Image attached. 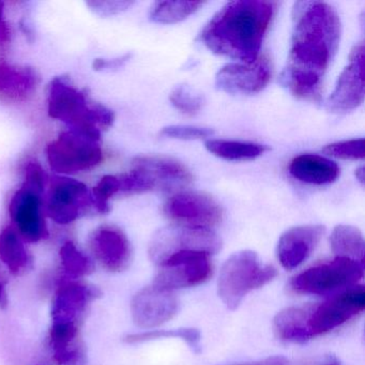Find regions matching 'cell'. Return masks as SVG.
Segmentation results:
<instances>
[{
  "label": "cell",
  "instance_id": "17",
  "mask_svg": "<svg viewBox=\"0 0 365 365\" xmlns=\"http://www.w3.org/2000/svg\"><path fill=\"white\" fill-rule=\"evenodd\" d=\"M272 71L267 57L258 59L253 65L228 63L215 76V85L220 91L230 95H255L266 88Z\"/></svg>",
  "mask_w": 365,
  "mask_h": 365
},
{
  "label": "cell",
  "instance_id": "6",
  "mask_svg": "<svg viewBox=\"0 0 365 365\" xmlns=\"http://www.w3.org/2000/svg\"><path fill=\"white\" fill-rule=\"evenodd\" d=\"M46 153L51 168L63 175L91 170L103 159L100 140L74 129L63 132L50 143Z\"/></svg>",
  "mask_w": 365,
  "mask_h": 365
},
{
  "label": "cell",
  "instance_id": "35",
  "mask_svg": "<svg viewBox=\"0 0 365 365\" xmlns=\"http://www.w3.org/2000/svg\"><path fill=\"white\" fill-rule=\"evenodd\" d=\"M132 5H133L132 1H88L87 3L91 11L102 18L116 16L121 12L127 11Z\"/></svg>",
  "mask_w": 365,
  "mask_h": 365
},
{
  "label": "cell",
  "instance_id": "14",
  "mask_svg": "<svg viewBox=\"0 0 365 365\" xmlns=\"http://www.w3.org/2000/svg\"><path fill=\"white\" fill-rule=\"evenodd\" d=\"M349 66L339 76L334 91L327 100V108L335 114H346L364 101V46L356 44L349 57Z\"/></svg>",
  "mask_w": 365,
  "mask_h": 365
},
{
  "label": "cell",
  "instance_id": "8",
  "mask_svg": "<svg viewBox=\"0 0 365 365\" xmlns=\"http://www.w3.org/2000/svg\"><path fill=\"white\" fill-rule=\"evenodd\" d=\"M364 307L365 290L362 285L352 286L324 303L311 305L307 327L312 339L343 326L362 313Z\"/></svg>",
  "mask_w": 365,
  "mask_h": 365
},
{
  "label": "cell",
  "instance_id": "16",
  "mask_svg": "<svg viewBox=\"0 0 365 365\" xmlns=\"http://www.w3.org/2000/svg\"><path fill=\"white\" fill-rule=\"evenodd\" d=\"M9 213L14 230L25 242H40L50 235L42 211V194L22 185L10 200Z\"/></svg>",
  "mask_w": 365,
  "mask_h": 365
},
{
  "label": "cell",
  "instance_id": "3",
  "mask_svg": "<svg viewBox=\"0 0 365 365\" xmlns=\"http://www.w3.org/2000/svg\"><path fill=\"white\" fill-rule=\"evenodd\" d=\"M48 115L63 121L69 129L84 132L101 140V132L110 129L115 121L112 110L102 104H89L86 95L65 76H57L48 88Z\"/></svg>",
  "mask_w": 365,
  "mask_h": 365
},
{
  "label": "cell",
  "instance_id": "9",
  "mask_svg": "<svg viewBox=\"0 0 365 365\" xmlns=\"http://www.w3.org/2000/svg\"><path fill=\"white\" fill-rule=\"evenodd\" d=\"M158 267L153 285L170 292L204 284L213 272L210 255L202 252L175 254Z\"/></svg>",
  "mask_w": 365,
  "mask_h": 365
},
{
  "label": "cell",
  "instance_id": "4",
  "mask_svg": "<svg viewBox=\"0 0 365 365\" xmlns=\"http://www.w3.org/2000/svg\"><path fill=\"white\" fill-rule=\"evenodd\" d=\"M277 275V269L262 264L255 252H236L222 266L217 294L227 309H236L249 292L270 283Z\"/></svg>",
  "mask_w": 365,
  "mask_h": 365
},
{
  "label": "cell",
  "instance_id": "40",
  "mask_svg": "<svg viewBox=\"0 0 365 365\" xmlns=\"http://www.w3.org/2000/svg\"><path fill=\"white\" fill-rule=\"evenodd\" d=\"M356 178L361 185L364 183V168L363 166H360V168H356Z\"/></svg>",
  "mask_w": 365,
  "mask_h": 365
},
{
  "label": "cell",
  "instance_id": "23",
  "mask_svg": "<svg viewBox=\"0 0 365 365\" xmlns=\"http://www.w3.org/2000/svg\"><path fill=\"white\" fill-rule=\"evenodd\" d=\"M311 305L282 309L273 319L275 336L286 343L304 344L312 339L307 320Z\"/></svg>",
  "mask_w": 365,
  "mask_h": 365
},
{
  "label": "cell",
  "instance_id": "33",
  "mask_svg": "<svg viewBox=\"0 0 365 365\" xmlns=\"http://www.w3.org/2000/svg\"><path fill=\"white\" fill-rule=\"evenodd\" d=\"M215 130L209 128L193 127V125H168L162 129L160 135L174 140H196L210 138Z\"/></svg>",
  "mask_w": 365,
  "mask_h": 365
},
{
  "label": "cell",
  "instance_id": "30",
  "mask_svg": "<svg viewBox=\"0 0 365 365\" xmlns=\"http://www.w3.org/2000/svg\"><path fill=\"white\" fill-rule=\"evenodd\" d=\"M170 101L177 110L187 115L197 114L205 106L204 96L185 84L178 85L173 89Z\"/></svg>",
  "mask_w": 365,
  "mask_h": 365
},
{
  "label": "cell",
  "instance_id": "1",
  "mask_svg": "<svg viewBox=\"0 0 365 365\" xmlns=\"http://www.w3.org/2000/svg\"><path fill=\"white\" fill-rule=\"evenodd\" d=\"M294 31L281 83L292 95L319 101L322 81L339 50L341 19L332 6L319 1L294 4Z\"/></svg>",
  "mask_w": 365,
  "mask_h": 365
},
{
  "label": "cell",
  "instance_id": "5",
  "mask_svg": "<svg viewBox=\"0 0 365 365\" xmlns=\"http://www.w3.org/2000/svg\"><path fill=\"white\" fill-rule=\"evenodd\" d=\"M363 271V262L336 257L299 273L290 281L289 287L296 294L328 296L358 285Z\"/></svg>",
  "mask_w": 365,
  "mask_h": 365
},
{
  "label": "cell",
  "instance_id": "11",
  "mask_svg": "<svg viewBox=\"0 0 365 365\" xmlns=\"http://www.w3.org/2000/svg\"><path fill=\"white\" fill-rule=\"evenodd\" d=\"M93 208V195L85 183L68 177H54L48 191L46 213L61 225L80 219Z\"/></svg>",
  "mask_w": 365,
  "mask_h": 365
},
{
  "label": "cell",
  "instance_id": "29",
  "mask_svg": "<svg viewBox=\"0 0 365 365\" xmlns=\"http://www.w3.org/2000/svg\"><path fill=\"white\" fill-rule=\"evenodd\" d=\"M161 339H179L185 341L196 354L200 351L202 334L197 329L179 328L173 330H149L144 332L132 333L125 336L128 344H140L146 341H157Z\"/></svg>",
  "mask_w": 365,
  "mask_h": 365
},
{
  "label": "cell",
  "instance_id": "36",
  "mask_svg": "<svg viewBox=\"0 0 365 365\" xmlns=\"http://www.w3.org/2000/svg\"><path fill=\"white\" fill-rule=\"evenodd\" d=\"M131 58L132 54H130V53L123 55V56L116 57V58H97L93 61V69L98 72L117 71V70L125 67Z\"/></svg>",
  "mask_w": 365,
  "mask_h": 365
},
{
  "label": "cell",
  "instance_id": "10",
  "mask_svg": "<svg viewBox=\"0 0 365 365\" xmlns=\"http://www.w3.org/2000/svg\"><path fill=\"white\" fill-rule=\"evenodd\" d=\"M163 210L170 221L187 227L211 230L223 219L219 202L200 192H180L166 202Z\"/></svg>",
  "mask_w": 365,
  "mask_h": 365
},
{
  "label": "cell",
  "instance_id": "34",
  "mask_svg": "<svg viewBox=\"0 0 365 365\" xmlns=\"http://www.w3.org/2000/svg\"><path fill=\"white\" fill-rule=\"evenodd\" d=\"M48 182V175L38 162H29L25 166V179L23 185L43 195Z\"/></svg>",
  "mask_w": 365,
  "mask_h": 365
},
{
  "label": "cell",
  "instance_id": "21",
  "mask_svg": "<svg viewBox=\"0 0 365 365\" xmlns=\"http://www.w3.org/2000/svg\"><path fill=\"white\" fill-rule=\"evenodd\" d=\"M39 78L31 68L18 67L0 61V100L22 102L33 96Z\"/></svg>",
  "mask_w": 365,
  "mask_h": 365
},
{
  "label": "cell",
  "instance_id": "26",
  "mask_svg": "<svg viewBox=\"0 0 365 365\" xmlns=\"http://www.w3.org/2000/svg\"><path fill=\"white\" fill-rule=\"evenodd\" d=\"M205 146L215 157L228 161H251L270 150L266 145L226 140H209Z\"/></svg>",
  "mask_w": 365,
  "mask_h": 365
},
{
  "label": "cell",
  "instance_id": "32",
  "mask_svg": "<svg viewBox=\"0 0 365 365\" xmlns=\"http://www.w3.org/2000/svg\"><path fill=\"white\" fill-rule=\"evenodd\" d=\"M322 153L337 159L363 160L364 159V138L332 143L324 146Z\"/></svg>",
  "mask_w": 365,
  "mask_h": 365
},
{
  "label": "cell",
  "instance_id": "12",
  "mask_svg": "<svg viewBox=\"0 0 365 365\" xmlns=\"http://www.w3.org/2000/svg\"><path fill=\"white\" fill-rule=\"evenodd\" d=\"M100 297L99 288L84 279H61L53 294L51 322L81 326L89 307Z\"/></svg>",
  "mask_w": 365,
  "mask_h": 365
},
{
  "label": "cell",
  "instance_id": "39",
  "mask_svg": "<svg viewBox=\"0 0 365 365\" xmlns=\"http://www.w3.org/2000/svg\"><path fill=\"white\" fill-rule=\"evenodd\" d=\"M8 305V292L7 288H6V283L4 281L3 277L0 275V309Z\"/></svg>",
  "mask_w": 365,
  "mask_h": 365
},
{
  "label": "cell",
  "instance_id": "2",
  "mask_svg": "<svg viewBox=\"0 0 365 365\" xmlns=\"http://www.w3.org/2000/svg\"><path fill=\"white\" fill-rule=\"evenodd\" d=\"M277 7L274 1H230L204 27L200 41L215 54L253 65L258 61Z\"/></svg>",
  "mask_w": 365,
  "mask_h": 365
},
{
  "label": "cell",
  "instance_id": "24",
  "mask_svg": "<svg viewBox=\"0 0 365 365\" xmlns=\"http://www.w3.org/2000/svg\"><path fill=\"white\" fill-rule=\"evenodd\" d=\"M0 262L14 277L25 274L33 267V256L12 226L0 232Z\"/></svg>",
  "mask_w": 365,
  "mask_h": 365
},
{
  "label": "cell",
  "instance_id": "15",
  "mask_svg": "<svg viewBox=\"0 0 365 365\" xmlns=\"http://www.w3.org/2000/svg\"><path fill=\"white\" fill-rule=\"evenodd\" d=\"M179 309L174 292L150 285L138 290L131 301L134 324L142 329H153L172 319Z\"/></svg>",
  "mask_w": 365,
  "mask_h": 365
},
{
  "label": "cell",
  "instance_id": "25",
  "mask_svg": "<svg viewBox=\"0 0 365 365\" xmlns=\"http://www.w3.org/2000/svg\"><path fill=\"white\" fill-rule=\"evenodd\" d=\"M330 243L337 257L350 258L364 264V238L359 228L337 225L331 234Z\"/></svg>",
  "mask_w": 365,
  "mask_h": 365
},
{
  "label": "cell",
  "instance_id": "13",
  "mask_svg": "<svg viewBox=\"0 0 365 365\" xmlns=\"http://www.w3.org/2000/svg\"><path fill=\"white\" fill-rule=\"evenodd\" d=\"M88 247L93 262L108 272H123L131 264V243L127 235L117 226L102 225L96 228L89 236Z\"/></svg>",
  "mask_w": 365,
  "mask_h": 365
},
{
  "label": "cell",
  "instance_id": "27",
  "mask_svg": "<svg viewBox=\"0 0 365 365\" xmlns=\"http://www.w3.org/2000/svg\"><path fill=\"white\" fill-rule=\"evenodd\" d=\"M59 260L65 279H84L95 271V262L76 243L66 241L59 249Z\"/></svg>",
  "mask_w": 365,
  "mask_h": 365
},
{
  "label": "cell",
  "instance_id": "28",
  "mask_svg": "<svg viewBox=\"0 0 365 365\" xmlns=\"http://www.w3.org/2000/svg\"><path fill=\"white\" fill-rule=\"evenodd\" d=\"M204 3L200 1H158L150 10V21L157 24H176L195 14Z\"/></svg>",
  "mask_w": 365,
  "mask_h": 365
},
{
  "label": "cell",
  "instance_id": "31",
  "mask_svg": "<svg viewBox=\"0 0 365 365\" xmlns=\"http://www.w3.org/2000/svg\"><path fill=\"white\" fill-rule=\"evenodd\" d=\"M120 182L119 177L115 175H106L91 191L93 195V208L102 215L110 212V200L114 196L119 195Z\"/></svg>",
  "mask_w": 365,
  "mask_h": 365
},
{
  "label": "cell",
  "instance_id": "7",
  "mask_svg": "<svg viewBox=\"0 0 365 365\" xmlns=\"http://www.w3.org/2000/svg\"><path fill=\"white\" fill-rule=\"evenodd\" d=\"M221 249V238L211 230L173 225L161 228L153 235L148 253L151 262L160 266L175 254L202 252L211 256Z\"/></svg>",
  "mask_w": 365,
  "mask_h": 365
},
{
  "label": "cell",
  "instance_id": "18",
  "mask_svg": "<svg viewBox=\"0 0 365 365\" xmlns=\"http://www.w3.org/2000/svg\"><path fill=\"white\" fill-rule=\"evenodd\" d=\"M133 168L145 175L153 190L160 191L174 192L185 189L193 181V175L187 166L170 157H138L133 161Z\"/></svg>",
  "mask_w": 365,
  "mask_h": 365
},
{
  "label": "cell",
  "instance_id": "38",
  "mask_svg": "<svg viewBox=\"0 0 365 365\" xmlns=\"http://www.w3.org/2000/svg\"><path fill=\"white\" fill-rule=\"evenodd\" d=\"M234 365H289V361L284 356H269L264 360L256 361V362L240 363Z\"/></svg>",
  "mask_w": 365,
  "mask_h": 365
},
{
  "label": "cell",
  "instance_id": "37",
  "mask_svg": "<svg viewBox=\"0 0 365 365\" xmlns=\"http://www.w3.org/2000/svg\"><path fill=\"white\" fill-rule=\"evenodd\" d=\"M11 39V31L5 19V4L0 1V48L8 46Z\"/></svg>",
  "mask_w": 365,
  "mask_h": 365
},
{
  "label": "cell",
  "instance_id": "20",
  "mask_svg": "<svg viewBox=\"0 0 365 365\" xmlns=\"http://www.w3.org/2000/svg\"><path fill=\"white\" fill-rule=\"evenodd\" d=\"M48 347L56 365H87V352L80 324L51 322Z\"/></svg>",
  "mask_w": 365,
  "mask_h": 365
},
{
  "label": "cell",
  "instance_id": "19",
  "mask_svg": "<svg viewBox=\"0 0 365 365\" xmlns=\"http://www.w3.org/2000/svg\"><path fill=\"white\" fill-rule=\"evenodd\" d=\"M324 226H294L286 230L277 247V259L286 270L298 268L315 251L324 236Z\"/></svg>",
  "mask_w": 365,
  "mask_h": 365
},
{
  "label": "cell",
  "instance_id": "41",
  "mask_svg": "<svg viewBox=\"0 0 365 365\" xmlns=\"http://www.w3.org/2000/svg\"><path fill=\"white\" fill-rule=\"evenodd\" d=\"M327 365H341V363L337 362L336 360H331Z\"/></svg>",
  "mask_w": 365,
  "mask_h": 365
},
{
  "label": "cell",
  "instance_id": "22",
  "mask_svg": "<svg viewBox=\"0 0 365 365\" xmlns=\"http://www.w3.org/2000/svg\"><path fill=\"white\" fill-rule=\"evenodd\" d=\"M339 172L335 162L312 153L298 155L289 164L290 175L297 180L309 185H330L339 178Z\"/></svg>",
  "mask_w": 365,
  "mask_h": 365
}]
</instances>
